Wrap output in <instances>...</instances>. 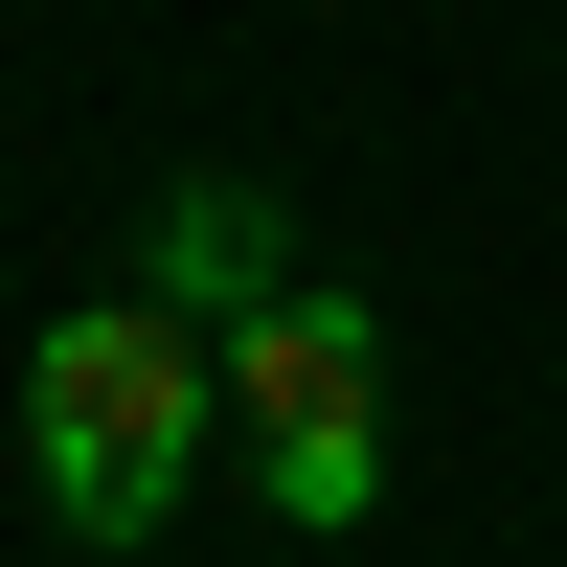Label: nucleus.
Masks as SVG:
<instances>
[{
	"label": "nucleus",
	"mask_w": 567,
	"mask_h": 567,
	"mask_svg": "<svg viewBox=\"0 0 567 567\" xmlns=\"http://www.w3.org/2000/svg\"><path fill=\"white\" fill-rule=\"evenodd\" d=\"M205 409H227V341H205L182 296H91V318H45V363H23L45 499H69L91 545L182 523V477H205Z\"/></svg>",
	"instance_id": "1"
},
{
	"label": "nucleus",
	"mask_w": 567,
	"mask_h": 567,
	"mask_svg": "<svg viewBox=\"0 0 567 567\" xmlns=\"http://www.w3.org/2000/svg\"><path fill=\"white\" fill-rule=\"evenodd\" d=\"M227 409H250V454H296V432H386V318L296 272V296L227 341Z\"/></svg>",
	"instance_id": "2"
},
{
	"label": "nucleus",
	"mask_w": 567,
	"mask_h": 567,
	"mask_svg": "<svg viewBox=\"0 0 567 567\" xmlns=\"http://www.w3.org/2000/svg\"><path fill=\"white\" fill-rule=\"evenodd\" d=\"M159 296L205 318V341H250V318L296 296V227H272L250 182H182V205H159Z\"/></svg>",
	"instance_id": "3"
},
{
	"label": "nucleus",
	"mask_w": 567,
	"mask_h": 567,
	"mask_svg": "<svg viewBox=\"0 0 567 567\" xmlns=\"http://www.w3.org/2000/svg\"><path fill=\"white\" fill-rule=\"evenodd\" d=\"M250 477H272V523H318V545H341L363 499H386V432H296V454H250Z\"/></svg>",
	"instance_id": "4"
}]
</instances>
